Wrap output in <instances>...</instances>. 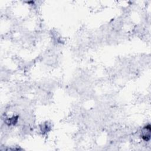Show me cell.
Masks as SVG:
<instances>
[{
    "instance_id": "cell-1",
    "label": "cell",
    "mask_w": 151,
    "mask_h": 151,
    "mask_svg": "<svg viewBox=\"0 0 151 151\" xmlns=\"http://www.w3.org/2000/svg\"><path fill=\"white\" fill-rule=\"evenodd\" d=\"M144 130L145 132H142V138H144V139L145 140H149L150 139V125L146 126Z\"/></svg>"
}]
</instances>
